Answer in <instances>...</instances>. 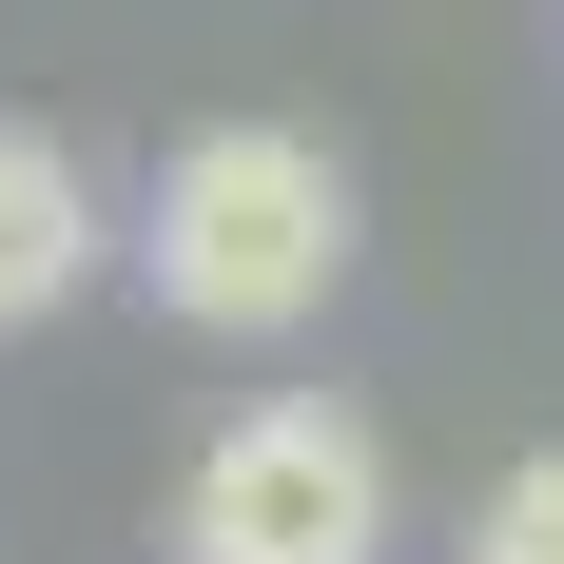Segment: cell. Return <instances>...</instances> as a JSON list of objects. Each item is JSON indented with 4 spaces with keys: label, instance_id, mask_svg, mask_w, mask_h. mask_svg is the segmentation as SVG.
Instances as JSON below:
<instances>
[{
    "label": "cell",
    "instance_id": "cell-2",
    "mask_svg": "<svg viewBox=\"0 0 564 564\" xmlns=\"http://www.w3.org/2000/svg\"><path fill=\"white\" fill-rule=\"evenodd\" d=\"M370 545H390V448L332 390L234 409L175 487V564H370Z\"/></svg>",
    "mask_w": 564,
    "mask_h": 564
},
{
    "label": "cell",
    "instance_id": "cell-3",
    "mask_svg": "<svg viewBox=\"0 0 564 564\" xmlns=\"http://www.w3.org/2000/svg\"><path fill=\"white\" fill-rule=\"evenodd\" d=\"M98 253H117V234H98V175L58 156L40 117H0V332H40Z\"/></svg>",
    "mask_w": 564,
    "mask_h": 564
},
{
    "label": "cell",
    "instance_id": "cell-1",
    "mask_svg": "<svg viewBox=\"0 0 564 564\" xmlns=\"http://www.w3.org/2000/svg\"><path fill=\"white\" fill-rule=\"evenodd\" d=\"M137 273H156L175 332H234V350L312 332L332 273H350L332 137H292V117H195V137L156 156V195H137Z\"/></svg>",
    "mask_w": 564,
    "mask_h": 564
},
{
    "label": "cell",
    "instance_id": "cell-4",
    "mask_svg": "<svg viewBox=\"0 0 564 564\" xmlns=\"http://www.w3.org/2000/svg\"><path fill=\"white\" fill-rule=\"evenodd\" d=\"M467 564H564V448L487 467V507H467Z\"/></svg>",
    "mask_w": 564,
    "mask_h": 564
}]
</instances>
